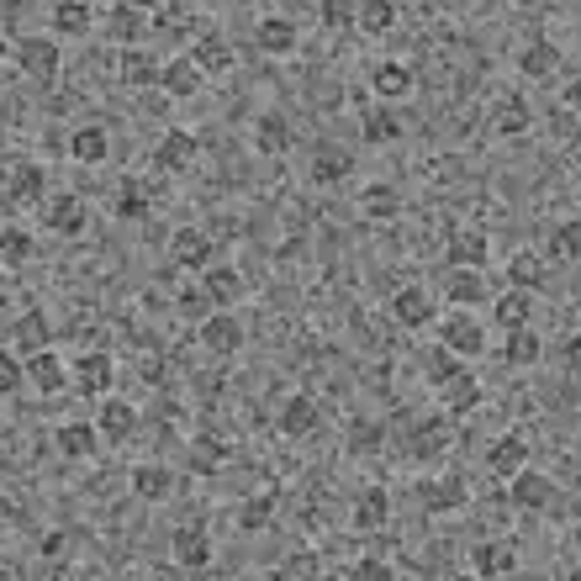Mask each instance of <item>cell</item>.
<instances>
[{
    "instance_id": "cell-28",
    "label": "cell",
    "mask_w": 581,
    "mask_h": 581,
    "mask_svg": "<svg viewBox=\"0 0 581 581\" xmlns=\"http://www.w3.org/2000/svg\"><path fill=\"white\" fill-rule=\"evenodd\" d=\"M376 96H381V101L412 96V69H407V64H381V69H376Z\"/></svg>"
},
{
    "instance_id": "cell-35",
    "label": "cell",
    "mask_w": 581,
    "mask_h": 581,
    "mask_svg": "<svg viewBox=\"0 0 581 581\" xmlns=\"http://www.w3.org/2000/svg\"><path fill=\"white\" fill-rule=\"evenodd\" d=\"M508 275H513V286H518V291H534V286H545V265H539V254H529V249L508 259Z\"/></svg>"
},
{
    "instance_id": "cell-39",
    "label": "cell",
    "mask_w": 581,
    "mask_h": 581,
    "mask_svg": "<svg viewBox=\"0 0 581 581\" xmlns=\"http://www.w3.org/2000/svg\"><path fill=\"white\" fill-rule=\"evenodd\" d=\"M133 492L148 497V502H159L164 492H170V471H164V465H138V471H133Z\"/></svg>"
},
{
    "instance_id": "cell-18",
    "label": "cell",
    "mask_w": 581,
    "mask_h": 581,
    "mask_svg": "<svg viewBox=\"0 0 581 581\" xmlns=\"http://www.w3.org/2000/svg\"><path fill=\"white\" fill-rule=\"evenodd\" d=\"M48 228L59 238H80L85 233V201L80 196H59L48 206Z\"/></svg>"
},
{
    "instance_id": "cell-12",
    "label": "cell",
    "mask_w": 581,
    "mask_h": 581,
    "mask_svg": "<svg viewBox=\"0 0 581 581\" xmlns=\"http://www.w3.org/2000/svg\"><path fill=\"white\" fill-rule=\"evenodd\" d=\"M6 339L16 344V354H22V360H32L37 349H48V317H43V312H22V317L11 323Z\"/></svg>"
},
{
    "instance_id": "cell-31",
    "label": "cell",
    "mask_w": 581,
    "mask_h": 581,
    "mask_svg": "<svg viewBox=\"0 0 581 581\" xmlns=\"http://www.w3.org/2000/svg\"><path fill=\"white\" fill-rule=\"evenodd\" d=\"M37 191H43V170H37V164H11V175H6V201H32Z\"/></svg>"
},
{
    "instance_id": "cell-4",
    "label": "cell",
    "mask_w": 581,
    "mask_h": 581,
    "mask_svg": "<svg viewBox=\"0 0 581 581\" xmlns=\"http://www.w3.org/2000/svg\"><path fill=\"white\" fill-rule=\"evenodd\" d=\"M513 508H529V513H539V508H550L555 502V486H550V476H539V471H529V465H523V471L513 476Z\"/></svg>"
},
{
    "instance_id": "cell-9",
    "label": "cell",
    "mask_w": 581,
    "mask_h": 581,
    "mask_svg": "<svg viewBox=\"0 0 581 581\" xmlns=\"http://www.w3.org/2000/svg\"><path fill=\"white\" fill-rule=\"evenodd\" d=\"M449 444H455V423L449 418H428V423L412 428V455L418 460H439Z\"/></svg>"
},
{
    "instance_id": "cell-22",
    "label": "cell",
    "mask_w": 581,
    "mask_h": 581,
    "mask_svg": "<svg viewBox=\"0 0 581 581\" xmlns=\"http://www.w3.org/2000/svg\"><path fill=\"white\" fill-rule=\"evenodd\" d=\"M159 85L170 90L175 101L196 96V90H201V64H196V59H175V64H164V80H159Z\"/></svg>"
},
{
    "instance_id": "cell-21",
    "label": "cell",
    "mask_w": 581,
    "mask_h": 581,
    "mask_svg": "<svg viewBox=\"0 0 581 581\" xmlns=\"http://www.w3.org/2000/svg\"><path fill=\"white\" fill-rule=\"evenodd\" d=\"M317 428V402L312 397H291L286 407H280V434L286 439H302Z\"/></svg>"
},
{
    "instance_id": "cell-5",
    "label": "cell",
    "mask_w": 581,
    "mask_h": 581,
    "mask_svg": "<svg viewBox=\"0 0 581 581\" xmlns=\"http://www.w3.org/2000/svg\"><path fill=\"white\" fill-rule=\"evenodd\" d=\"M16 64H22L32 80H53V74H59V43H48V37H27V43L16 48Z\"/></svg>"
},
{
    "instance_id": "cell-44",
    "label": "cell",
    "mask_w": 581,
    "mask_h": 581,
    "mask_svg": "<svg viewBox=\"0 0 581 581\" xmlns=\"http://www.w3.org/2000/svg\"><path fill=\"white\" fill-rule=\"evenodd\" d=\"M391 22H397V6H391V0H360V27L365 32H386Z\"/></svg>"
},
{
    "instance_id": "cell-40",
    "label": "cell",
    "mask_w": 581,
    "mask_h": 581,
    "mask_svg": "<svg viewBox=\"0 0 581 581\" xmlns=\"http://www.w3.org/2000/svg\"><path fill=\"white\" fill-rule=\"evenodd\" d=\"M291 43H296V27L291 22H280V16L259 22V48H265V53H291Z\"/></svg>"
},
{
    "instance_id": "cell-54",
    "label": "cell",
    "mask_w": 581,
    "mask_h": 581,
    "mask_svg": "<svg viewBox=\"0 0 581 581\" xmlns=\"http://www.w3.org/2000/svg\"><path fill=\"white\" fill-rule=\"evenodd\" d=\"M354 576H360V581H391V566H386V560H360Z\"/></svg>"
},
{
    "instance_id": "cell-51",
    "label": "cell",
    "mask_w": 581,
    "mask_h": 581,
    "mask_svg": "<svg viewBox=\"0 0 581 581\" xmlns=\"http://www.w3.org/2000/svg\"><path fill=\"white\" fill-rule=\"evenodd\" d=\"M381 439H386L381 423H360V428L349 434V449H360V455H365V449H381Z\"/></svg>"
},
{
    "instance_id": "cell-37",
    "label": "cell",
    "mask_w": 581,
    "mask_h": 581,
    "mask_svg": "<svg viewBox=\"0 0 581 581\" xmlns=\"http://www.w3.org/2000/svg\"><path fill=\"white\" fill-rule=\"evenodd\" d=\"M59 449L69 460H85L90 449H96V428H90V423H64L59 428Z\"/></svg>"
},
{
    "instance_id": "cell-1",
    "label": "cell",
    "mask_w": 581,
    "mask_h": 581,
    "mask_svg": "<svg viewBox=\"0 0 581 581\" xmlns=\"http://www.w3.org/2000/svg\"><path fill=\"white\" fill-rule=\"evenodd\" d=\"M196 159H201V138L185 133V127H170V133L159 138V148H154V164H159V170H191Z\"/></svg>"
},
{
    "instance_id": "cell-53",
    "label": "cell",
    "mask_w": 581,
    "mask_h": 581,
    "mask_svg": "<svg viewBox=\"0 0 581 581\" xmlns=\"http://www.w3.org/2000/svg\"><path fill=\"white\" fill-rule=\"evenodd\" d=\"M111 32H117V37H122V43H133V37H138V16H133V11H127V6H122L117 16H111Z\"/></svg>"
},
{
    "instance_id": "cell-43",
    "label": "cell",
    "mask_w": 581,
    "mask_h": 581,
    "mask_svg": "<svg viewBox=\"0 0 581 581\" xmlns=\"http://www.w3.org/2000/svg\"><path fill=\"white\" fill-rule=\"evenodd\" d=\"M539 354H545V349H539L534 333H529V328H513V339H508V365H539Z\"/></svg>"
},
{
    "instance_id": "cell-52",
    "label": "cell",
    "mask_w": 581,
    "mask_h": 581,
    "mask_svg": "<svg viewBox=\"0 0 581 581\" xmlns=\"http://www.w3.org/2000/svg\"><path fill=\"white\" fill-rule=\"evenodd\" d=\"M428 370H434V381L444 386V381L460 370V365H455V349H449V344H444V349H434V354H428Z\"/></svg>"
},
{
    "instance_id": "cell-26",
    "label": "cell",
    "mask_w": 581,
    "mask_h": 581,
    "mask_svg": "<svg viewBox=\"0 0 581 581\" xmlns=\"http://www.w3.org/2000/svg\"><path fill=\"white\" fill-rule=\"evenodd\" d=\"M53 32L85 37L90 32V6H85V0H59V6H53Z\"/></svg>"
},
{
    "instance_id": "cell-55",
    "label": "cell",
    "mask_w": 581,
    "mask_h": 581,
    "mask_svg": "<svg viewBox=\"0 0 581 581\" xmlns=\"http://www.w3.org/2000/svg\"><path fill=\"white\" fill-rule=\"evenodd\" d=\"M566 111H571V117H581V74L566 85Z\"/></svg>"
},
{
    "instance_id": "cell-58",
    "label": "cell",
    "mask_w": 581,
    "mask_h": 581,
    "mask_svg": "<svg viewBox=\"0 0 581 581\" xmlns=\"http://www.w3.org/2000/svg\"><path fill=\"white\" fill-rule=\"evenodd\" d=\"M43 555H64V534H48L43 539Z\"/></svg>"
},
{
    "instance_id": "cell-23",
    "label": "cell",
    "mask_w": 581,
    "mask_h": 581,
    "mask_svg": "<svg viewBox=\"0 0 581 581\" xmlns=\"http://www.w3.org/2000/svg\"><path fill=\"white\" fill-rule=\"evenodd\" d=\"M449 302H455V307L486 302V286H481V275H476L471 265H455V270H449Z\"/></svg>"
},
{
    "instance_id": "cell-45",
    "label": "cell",
    "mask_w": 581,
    "mask_h": 581,
    "mask_svg": "<svg viewBox=\"0 0 581 581\" xmlns=\"http://www.w3.org/2000/svg\"><path fill=\"white\" fill-rule=\"evenodd\" d=\"M317 16H323V27H349V22H360V0H323Z\"/></svg>"
},
{
    "instance_id": "cell-47",
    "label": "cell",
    "mask_w": 581,
    "mask_h": 581,
    "mask_svg": "<svg viewBox=\"0 0 581 581\" xmlns=\"http://www.w3.org/2000/svg\"><path fill=\"white\" fill-rule=\"evenodd\" d=\"M360 206L370 217H397V191H391V185H370V191L360 196Z\"/></svg>"
},
{
    "instance_id": "cell-32",
    "label": "cell",
    "mask_w": 581,
    "mask_h": 581,
    "mask_svg": "<svg viewBox=\"0 0 581 581\" xmlns=\"http://www.w3.org/2000/svg\"><path fill=\"white\" fill-rule=\"evenodd\" d=\"M529 317H534V296H529V291L497 296V323H502V328H529Z\"/></svg>"
},
{
    "instance_id": "cell-3",
    "label": "cell",
    "mask_w": 581,
    "mask_h": 581,
    "mask_svg": "<svg viewBox=\"0 0 581 581\" xmlns=\"http://www.w3.org/2000/svg\"><path fill=\"white\" fill-rule=\"evenodd\" d=\"M111 376H117V365H111V354L90 349L74 360V391H85V397H101V391L111 386Z\"/></svg>"
},
{
    "instance_id": "cell-48",
    "label": "cell",
    "mask_w": 581,
    "mask_h": 581,
    "mask_svg": "<svg viewBox=\"0 0 581 581\" xmlns=\"http://www.w3.org/2000/svg\"><path fill=\"white\" fill-rule=\"evenodd\" d=\"M212 302H217V296L206 291V286H196V291H180V302H175V307H180L185 317H201V323H206V312H212Z\"/></svg>"
},
{
    "instance_id": "cell-29",
    "label": "cell",
    "mask_w": 581,
    "mask_h": 581,
    "mask_svg": "<svg viewBox=\"0 0 581 581\" xmlns=\"http://www.w3.org/2000/svg\"><path fill=\"white\" fill-rule=\"evenodd\" d=\"M471 566H476V576H513L518 571V555L508 545H481Z\"/></svg>"
},
{
    "instance_id": "cell-8",
    "label": "cell",
    "mask_w": 581,
    "mask_h": 581,
    "mask_svg": "<svg viewBox=\"0 0 581 581\" xmlns=\"http://www.w3.org/2000/svg\"><path fill=\"white\" fill-rule=\"evenodd\" d=\"M391 312H397L402 328H423V323H434V296H428L423 286H402L397 296H391Z\"/></svg>"
},
{
    "instance_id": "cell-56",
    "label": "cell",
    "mask_w": 581,
    "mask_h": 581,
    "mask_svg": "<svg viewBox=\"0 0 581 581\" xmlns=\"http://www.w3.org/2000/svg\"><path fill=\"white\" fill-rule=\"evenodd\" d=\"M317 566H312V560H291V566H280V576H312Z\"/></svg>"
},
{
    "instance_id": "cell-14",
    "label": "cell",
    "mask_w": 581,
    "mask_h": 581,
    "mask_svg": "<svg viewBox=\"0 0 581 581\" xmlns=\"http://www.w3.org/2000/svg\"><path fill=\"white\" fill-rule=\"evenodd\" d=\"M354 170V154L344 143H317L312 148V180H323V185H333V180H344Z\"/></svg>"
},
{
    "instance_id": "cell-20",
    "label": "cell",
    "mask_w": 581,
    "mask_h": 581,
    "mask_svg": "<svg viewBox=\"0 0 581 581\" xmlns=\"http://www.w3.org/2000/svg\"><path fill=\"white\" fill-rule=\"evenodd\" d=\"M164 80V69H159V59L154 53H143V48H127L122 53V85H159Z\"/></svg>"
},
{
    "instance_id": "cell-46",
    "label": "cell",
    "mask_w": 581,
    "mask_h": 581,
    "mask_svg": "<svg viewBox=\"0 0 581 581\" xmlns=\"http://www.w3.org/2000/svg\"><path fill=\"white\" fill-rule=\"evenodd\" d=\"M270 518H275V492H259L243 502V529H265Z\"/></svg>"
},
{
    "instance_id": "cell-41",
    "label": "cell",
    "mask_w": 581,
    "mask_h": 581,
    "mask_svg": "<svg viewBox=\"0 0 581 581\" xmlns=\"http://www.w3.org/2000/svg\"><path fill=\"white\" fill-rule=\"evenodd\" d=\"M259 148H265V154H286L291 148V127H286V117H259Z\"/></svg>"
},
{
    "instance_id": "cell-27",
    "label": "cell",
    "mask_w": 581,
    "mask_h": 581,
    "mask_svg": "<svg viewBox=\"0 0 581 581\" xmlns=\"http://www.w3.org/2000/svg\"><path fill=\"white\" fill-rule=\"evenodd\" d=\"M518 69L529 74V80H550V74L560 69V48H555V43H534V48H523Z\"/></svg>"
},
{
    "instance_id": "cell-10",
    "label": "cell",
    "mask_w": 581,
    "mask_h": 581,
    "mask_svg": "<svg viewBox=\"0 0 581 581\" xmlns=\"http://www.w3.org/2000/svg\"><path fill=\"white\" fill-rule=\"evenodd\" d=\"M418 492H423V508H428V513H455L460 502H465V476L449 471V476H439V481H423Z\"/></svg>"
},
{
    "instance_id": "cell-24",
    "label": "cell",
    "mask_w": 581,
    "mask_h": 581,
    "mask_svg": "<svg viewBox=\"0 0 581 581\" xmlns=\"http://www.w3.org/2000/svg\"><path fill=\"white\" fill-rule=\"evenodd\" d=\"M96 423H101V434H106L111 444H122V439H127V434H133V428H138V412L127 407V402H106Z\"/></svg>"
},
{
    "instance_id": "cell-6",
    "label": "cell",
    "mask_w": 581,
    "mask_h": 581,
    "mask_svg": "<svg viewBox=\"0 0 581 581\" xmlns=\"http://www.w3.org/2000/svg\"><path fill=\"white\" fill-rule=\"evenodd\" d=\"M170 254H175L180 270H206V265H212V238H206L201 228H180L170 238Z\"/></svg>"
},
{
    "instance_id": "cell-13",
    "label": "cell",
    "mask_w": 581,
    "mask_h": 581,
    "mask_svg": "<svg viewBox=\"0 0 581 581\" xmlns=\"http://www.w3.org/2000/svg\"><path fill=\"white\" fill-rule=\"evenodd\" d=\"M486 465H492L497 476H518L523 465H529V439H523V434H502L492 449H486Z\"/></svg>"
},
{
    "instance_id": "cell-16",
    "label": "cell",
    "mask_w": 581,
    "mask_h": 581,
    "mask_svg": "<svg viewBox=\"0 0 581 581\" xmlns=\"http://www.w3.org/2000/svg\"><path fill=\"white\" fill-rule=\"evenodd\" d=\"M201 344L212 349V354H238L243 349V323H238V317H228V312L206 317V323H201Z\"/></svg>"
},
{
    "instance_id": "cell-42",
    "label": "cell",
    "mask_w": 581,
    "mask_h": 581,
    "mask_svg": "<svg viewBox=\"0 0 581 581\" xmlns=\"http://www.w3.org/2000/svg\"><path fill=\"white\" fill-rule=\"evenodd\" d=\"M550 254L555 259H581V217L576 222H560L550 233Z\"/></svg>"
},
{
    "instance_id": "cell-38",
    "label": "cell",
    "mask_w": 581,
    "mask_h": 581,
    "mask_svg": "<svg viewBox=\"0 0 581 581\" xmlns=\"http://www.w3.org/2000/svg\"><path fill=\"white\" fill-rule=\"evenodd\" d=\"M402 138V122H397V111H365V143H397Z\"/></svg>"
},
{
    "instance_id": "cell-15",
    "label": "cell",
    "mask_w": 581,
    "mask_h": 581,
    "mask_svg": "<svg viewBox=\"0 0 581 581\" xmlns=\"http://www.w3.org/2000/svg\"><path fill=\"white\" fill-rule=\"evenodd\" d=\"M444 407H449V418H465V412L481 407V381L471 370H455V376L444 381Z\"/></svg>"
},
{
    "instance_id": "cell-30",
    "label": "cell",
    "mask_w": 581,
    "mask_h": 581,
    "mask_svg": "<svg viewBox=\"0 0 581 581\" xmlns=\"http://www.w3.org/2000/svg\"><path fill=\"white\" fill-rule=\"evenodd\" d=\"M449 265L481 270L486 265V233H455V238H449Z\"/></svg>"
},
{
    "instance_id": "cell-25",
    "label": "cell",
    "mask_w": 581,
    "mask_h": 581,
    "mask_svg": "<svg viewBox=\"0 0 581 581\" xmlns=\"http://www.w3.org/2000/svg\"><path fill=\"white\" fill-rule=\"evenodd\" d=\"M201 286L212 291L217 302H238V296H243V275L228 270V265H206V270H201Z\"/></svg>"
},
{
    "instance_id": "cell-2",
    "label": "cell",
    "mask_w": 581,
    "mask_h": 581,
    "mask_svg": "<svg viewBox=\"0 0 581 581\" xmlns=\"http://www.w3.org/2000/svg\"><path fill=\"white\" fill-rule=\"evenodd\" d=\"M439 339H444L449 349H455V354H481V349H486V333H481V323H476V317L465 312V307L444 317Z\"/></svg>"
},
{
    "instance_id": "cell-57",
    "label": "cell",
    "mask_w": 581,
    "mask_h": 581,
    "mask_svg": "<svg viewBox=\"0 0 581 581\" xmlns=\"http://www.w3.org/2000/svg\"><path fill=\"white\" fill-rule=\"evenodd\" d=\"M566 365H571V370H581V333H576V339L566 344Z\"/></svg>"
},
{
    "instance_id": "cell-19",
    "label": "cell",
    "mask_w": 581,
    "mask_h": 581,
    "mask_svg": "<svg viewBox=\"0 0 581 581\" xmlns=\"http://www.w3.org/2000/svg\"><path fill=\"white\" fill-rule=\"evenodd\" d=\"M386 518H391L386 486H370V492H360V502H354V529H386Z\"/></svg>"
},
{
    "instance_id": "cell-49",
    "label": "cell",
    "mask_w": 581,
    "mask_h": 581,
    "mask_svg": "<svg viewBox=\"0 0 581 581\" xmlns=\"http://www.w3.org/2000/svg\"><path fill=\"white\" fill-rule=\"evenodd\" d=\"M0 249H6V265H22V259L32 254V233H22V228H6V238H0Z\"/></svg>"
},
{
    "instance_id": "cell-50",
    "label": "cell",
    "mask_w": 581,
    "mask_h": 581,
    "mask_svg": "<svg viewBox=\"0 0 581 581\" xmlns=\"http://www.w3.org/2000/svg\"><path fill=\"white\" fill-rule=\"evenodd\" d=\"M22 381H27V365L16 360V354H0V391L11 397V391L22 386Z\"/></svg>"
},
{
    "instance_id": "cell-11",
    "label": "cell",
    "mask_w": 581,
    "mask_h": 581,
    "mask_svg": "<svg viewBox=\"0 0 581 581\" xmlns=\"http://www.w3.org/2000/svg\"><path fill=\"white\" fill-rule=\"evenodd\" d=\"M175 560H180L185 571H206V566H212V539H206V529H196V523L175 529Z\"/></svg>"
},
{
    "instance_id": "cell-34",
    "label": "cell",
    "mask_w": 581,
    "mask_h": 581,
    "mask_svg": "<svg viewBox=\"0 0 581 581\" xmlns=\"http://www.w3.org/2000/svg\"><path fill=\"white\" fill-rule=\"evenodd\" d=\"M148 206H154V191H148L143 180H122L117 185V217H143Z\"/></svg>"
},
{
    "instance_id": "cell-33",
    "label": "cell",
    "mask_w": 581,
    "mask_h": 581,
    "mask_svg": "<svg viewBox=\"0 0 581 581\" xmlns=\"http://www.w3.org/2000/svg\"><path fill=\"white\" fill-rule=\"evenodd\" d=\"M69 148H74V159H85V164H96V159H106V148H111V138H106V127H74V138H69Z\"/></svg>"
},
{
    "instance_id": "cell-17",
    "label": "cell",
    "mask_w": 581,
    "mask_h": 581,
    "mask_svg": "<svg viewBox=\"0 0 581 581\" xmlns=\"http://www.w3.org/2000/svg\"><path fill=\"white\" fill-rule=\"evenodd\" d=\"M492 127H497L502 138H523V133L534 127L529 101H523V96H502V101H497V111H492Z\"/></svg>"
},
{
    "instance_id": "cell-36",
    "label": "cell",
    "mask_w": 581,
    "mask_h": 581,
    "mask_svg": "<svg viewBox=\"0 0 581 581\" xmlns=\"http://www.w3.org/2000/svg\"><path fill=\"white\" fill-rule=\"evenodd\" d=\"M191 59L201 64V74H228V69H233V48L217 43V37H206V43H196Z\"/></svg>"
},
{
    "instance_id": "cell-7",
    "label": "cell",
    "mask_w": 581,
    "mask_h": 581,
    "mask_svg": "<svg viewBox=\"0 0 581 581\" xmlns=\"http://www.w3.org/2000/svg\"><path fill=\"white\" fill-rule=\"evenodd\" d=\"M27 381L43 391V397H59V391L69 386V370H64V360L59 354H48V349H37L32 360H27Z\"/></svg>"
}]
</instances>
